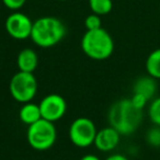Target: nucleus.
<instances>
[{
  "label": "nucleus",
  "instance_id": "nucleus-1",
  "mask_svg": "<svg viewBox=\"0 0 160 160\" xmlns=\"http://www.w3.org/2000/svg\"><path fill=\"white\" fill-rule=\"evenodd\" d=\"M110 126L122 136L135 133L142 122V110L135 108L131 99H121L111 105L108 114Z\"/></svg>",
  "mask_w": 160,
  "mask_h": 160
},
{
  "label": "nucleus",
  "instance_id": "nucleus-2",
  "mask_svg": "<svg viewBox=\"0 0 160 160\" xmlns=\"http://www.w3.org/2000/svg\"><path fill=\"white\" fill-rule=\"evenodd\" d=\"M66 27L58 18L42 17L33 22L31 40L35 45L43 48H49L64 40Z\"/></svg>",
  "mask_w": 160,
  "mask_h": 160
},
{
  "label": "nucleus",
  "instance_id": "nucleus-3",
  "mask_svg": "<svg viewBox=\"0 0 160 160\" xmlns=\"http://www.w3.org/2000/svg\"><path fill=\"white\" fill-rule=\"evenodd\" d=\"M81 49L91 59L105 60L114 52L113 38L103 28L86 31L81 38Z\"/></svg>",
  "mask_w": 160,
  "mask_h": 160
},
{
  "label": "nucleus",
  "instance_id": "nucleus-4",
  "mask_svg": "<svg viewBox=\"0 0 160 160\" xmlns=\"http://www.w3.org/2000/svg\"><path fill=\"white\" fill-rule=\"evenodd\" d=\"M57 138L56 127L53 122L41 118L28 126L27 139L33 149L44 151L54 146Z\"/></svg>",
  "mask_w": 160,
  "mask_h": 160
},
{
  "label": "nucleus",
  "instance_id": "nucleus-5",
  "mask_svg": "<svg viewBox=\"0 0 160 160\" xmlns=\"http://www.w3.org/2000/svg\"><path fill=\"white\" fill-rule=\"evenodd\" d=\"M9 90L11 97L17 102H30L38 92V80L33 72L18 71L10 80Z\"/></svg>",
  "mask_w": 160,
  "mask_h": 160
},
{
  "label": "nucleus",
  "instance_id": "nucleus-6",
  "mask_svg": "<svg viewBox=\"0 0 160 160\" xmlns=\"http://www.w3.org/2000/svg\"><path fill=\"white\" fill-rule=\"evenodd\" d=\"M96 124L93 121L90 120L89 118H78L71 123L69 127V139L79 148H87V147L93 145L94 139L97 135Z\"/></svg>",
  "mask_w": 160,
  "mask_h": 160
},
{
  "label": "nucleus",
  "instance_id": "nucleus-7",
  "mask_svg": "<svg viewBox=\"0 0 160 160\" xmlns=\"http://www.w3.org/2000/svg\"><path fill=\"white\" fill-rule=\"evenodd\" d=\"M5 28L7 33L12 38L23 41L31 38L33 21L27 14L14 11L6 19Z\"/></svg>",
  "mask_w": 160,
  "mask_h": 160
},
{
  "label": "nucleus",
  "instance_id": "nucleus-8",
  "mask_svg": "<svg viewBox=\"0 0 160 160\" xmlns=\"http://www.w3.org/2000/svg\"><path fill=\"white\" fill-rule=\"evenodd\" d=\"M38 105H40L42 118L53 123L62 118L67 111L66 100L57 93L47 94L43 98Z\"/></svg>",
  "mask_w": 160,
  "mask_h": 160
},
{
  "label": "nucleus",
  "instance_id": "nucleus-9",
  "mask_svg": "<svg viewBox=\"0 0 160 160\" xmlns=\"http://www.w3.org/2000/svg\"><path fill=\"white\" fill-rule=\"evenodd\" d=\"M121 136L122 135L112 126L104 127L97 132L93 145L100 151H112L120 144Z\"/></svg>",
  "mask_w": 160,
  "mask_h": 160
},
{
  "label": "nucleus",
  "instance_id": "nucleus-10",
  "mask_svg": "<svg viewBox=\"0 0 160 160\" xmlns=\"http://www.w3.org/2000/svg\"><path fill=\"white\" fill-rule=\"evenodd\" d=\"M17 65L19 71L34 72L38 65V54L32 48H23L17 57Z\"/></svg>",
  "mask_w": 160,
  "mask_h": 160
},
{
  "label": "nucleus",
  "instance_id": "nucleus-11",
  "mask_svg": "<svg viewBox=\"0 0 160 160\" xmlns=\"http://www.w3.org/2000/svg\"><path fill=\"white\" fill-rule=\"evenodd\" d=\"M156 91H157V83L156 79L151 76H145L140 77L134 83L133 93H139L144 96L147 100H151L155 97Z\"/></svg>",
  "mask_w": 160,
  "mask_h": 160
},
{
  "label": "nucleus",
  "instance_id": "nucleus-12",
  "mask_svg": "<svg viewBox=\"0 0 160 160\" xmlns=\"http://www.w3.org/2000/svg\"><path fill=\"white\" fill-rule=\"evenodd\" d=\"M19 118H20L21 122L25 125H31L33 123L38 122V120L42 118V114H41L40 105L35 104L32 101L27 103H23L21 107L20 111H19Z\"/></svg>",
  "mask_w": 160,
  "mask_h": 160
},
{
  "label": "nucleus",
  "instance_id": "nucleus-13",
  "mask_svg": "<svg viewBox=\"0 0 160 160\" xmlns=\"http://www.w3.org/2000/svg\"><path fill=\"white\" fill-rule=\"evenodd\" d=\"M146 70L149 76L160 79V48L152 51L146 59Z\"/></svg>",
  "mask_w": 160,
  "mask_h": 160
},
{
  "label": "nucleus",
  "instance_id": "nucleus-14",
  "mask_svg": "<svg viewBox=\"0 0 160 160\" xmlns=\"http://www.w3.org/2000/svg\"><path fill=\"white\" fill-rule=\"evenodd\" d=\"M89 7L92 13L98 16H105L109 14L113 9L112 0H89Z\"/></svg>",
  "mask_w": 160,
  "mask_h": 160
},
{
  "label": "nucleus",
  "instance_id": "nucleus-15",
  "mask_svg": "<svg viewBox=\"0 0 160 160\" xmlns=\"http://www.w3.org/2000/svg\"><path fill=\"white\" fill-rule=\"evenodd\" d=\"M148 115L150 121L157 126H160V97L156 98L150 103L148 109Z\"/></svg>",
  "mask_w": 160,
  "mask_h": 160
},
{
  "label": "nucleus",
  "instance_id": "nucleus-16",
  "mask_svg": "<svg viewBox=\"0 0 160 160\" xmlns=\"http://www.w3.org/2000/svg\"><path fill=\"white\" fill-rule=\"evenodd\" d=\"M146 140L150 146L160 147V126L151 127L146 134Z\"/></svg>",
  "mask_w": 160,
  "mask_h": 160
},
{
  "label": "nucleus",
  "instance_id": "nucleus-17",
  "mask_svg": "<svg viewBox=\"0 0 160 160\" xmlns=\"http://www.w3.org/2000/svg\"><path fill=\"white\" fill-rule=\"evenodd\" d=\"M85 27L87 31H91V30H97L102 28V22H101V18L98 14L91 13L85 19Z\"/></svg>",
  "mask_w": 160,
  "mask_h": 160
},
{
  "label": "nucleus",
  "instance_id": "nucleus-18",
  "mask_svg": "<svg viewBox=\"0 0 160 160\" xmlns=\"http://www.w3.org/2000/svg\"><path fill=\"white\" fill-rule=\"evenodd\" d=\"M27 0H2V3L6 8L12 10V11H18L23 6L25 5Z\"/></svg>",
  "mask_w": 160,
  "mask_h": 160
},
{
  "label": "nucleus",
  "instance_id": "nucleus-19",
  "mask_svg": "<svg viewBox=\"0 0 160 160\" xmlns=\"http://www.w3.org/2000/svg\"><path fill=\"white\" fill-rule=\"evenodd\" d=\"M131 101L134 107L139 110L144 109V108L146 107L147 102H148V100H147L144 96H142V94H139V93H133V96H132V98H131Z\"/></svg>",
  "mask_w": 160,
  "mask_h": 160
},
{
  "label": "nucleus",
  "instance_id": "nucleus-20",
  "mask_svg": "<svg viewBox=\"0 0 160 160\" xmlns=\"http://www.w3.org/2000/svg\"><path fill=\"white\" fill-rule=\"evenodd\" d=\"M105 160H128L124 155H121V153H113V155L109 156Z\"/></svg>",
  "mask_w": 160,
  "mask_h": 160
},
{
  "label": "nucleus",
  "instance_id": "nucleus-21",
  "mask_svg": "<svg viewBox=\"0 0 160 160\" xmlns=\"http://www.w3.org/2000/svg\"><path fill=\"white\" fill-rule=\"evenodd\" d=\"M80 160H101V159L98 157V156L91 155V153H89V155H85Z\"/></svg>",
  "mask_w": 160,
  "mask_h": 160
},
{
  "label": "nucleus",
  "instance_id": "nucleus-22",
  "mask_svg": "<svg viewBox=\"0 0 160 160\" xmlns=\"http://www.w3.org/2000/svg\"><path fill=\"white\" fill-rule=\"evenodd\" d=\"M58 1H62L64 2V1H68V0H58Z\"/></svg>",
  "mask_w": 160,
  "mask_h": 160
}]
</instances>
